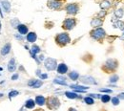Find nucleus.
Segmentation results:
<instances>
[{"label":"nucleus","instance_id":"f257e3e1","mask_svg":"<svg viewBox=\"0 0 124 111\" xmlns=\"http://www.w3.org/2000/svg\"><path fill=\"white\" fill-rule=\"evenodd\" d=\"M119 66V61L116 59H108L101 65V70L106 74H115Z\"/></svg>","mask_w":124,"mask_h":111},{"label":"nucleus","instance_id":"f03ea898","mask_svg":"<svg viewBox=\"0 0 124 111\" xmlns=\"http://www.w3.org/2000/svg\"><path fill=\"white\" fill-rule=\"evenodd\" d=\"M106 31L102 28V27H99V28H94L93 29L91 32H90V36L96 40L97 42L99 43H103L104 41V38L106 37Z\"/></svg>","mask_w":124,"mask_h":111},{"label":"nucleus","instance_id":"7ed1b4c3","mask_svg":"<svg viewBox=\"0 0 124 111\" xmlns=\"http://www.w3.org/2000/svg\"><path fill=\"white\" fill-rule=\"evenodd\" d=\"M54 41H55V43L59 47H64V46L68 45L71 42V37H70V35H69L68 33L66 32L60 33V34H58L55 35Z\"/></svg>","mask_w":124,"mask_h":111},{"label":"nucleus","instance_id":"20e7f679","mask_svg":"<svg viewBox=\"0 0 124 111\" xmlns=\"http://www.w3.org/2000/svg\"><path fill=\"white\" fill-rule=\"evenodd\" d=\"M46 104L47 107L51 110H56L60 107V101L57 97L55 96H51V97H48L46 101Z\"/></svg>","mask_w":124,"mask_h":111},{"label":"nucleus","instance_id":"39448f33","mask_svg":"<svg viewBox=\"0 0 124 111\" xmlns=\"http://www.w3.org/2000/svg\"><path fill=\"white\" fill-rule=\"evenodd\" d=\"M64 10L66 11L67 15L69 16H76L79 13V10H80V6H79V3H68L65 5L64 7Z\"/></svg>","mask_w":124,"mask_h":111},{"label":"nucleus","instance_id":"423d86ee","mask_svg":"<svg viewBox=\"0 0 124 111\" xmlns=\"http://www.w3.org/2000/svg\"><path fill=\"white\" fill-rule=\"evenodd\" d=\"M78 24V20L75 17H67L62 22V29L65 31H71L73 30Z\"/></svg>","mask_w":124,"mask_h":111},{"label":"nucleus","instance_id":"0eeeda50","mask_svg":"<svg viewBox=\"0 0 124 111\" xmlns=\"http://www.w3.org/2000/svg\"><path fill=\"white\" fill-rule=\"evenodd\" d=\"M65 4V0H48L47 1V6L51 10L54 11H60L63 9Z\"/></svg>","mask_w":124,"mask_h":111},{"label":"nucleus","instance_id":"6e6552de","mask_svg":"<svg viewBox=\"0 0 124 111\" xmlns=\"http://www.w3.org/2000/svg\"><path fill=\"white\" fill-rule=\"evenodd\" d=\"M57 61H56V60H54V59H53V58H48L45 60V61H44V66H45V68H46L48 71H54V70H55L56 68H57Z\"/></svg>","mask_w":124,"mask_h":111},{"label":"nucleus","instance_id":"1a4fd4ad","mask_svg":"<svg viewBox=\"0 0 124 111\" xmlns=\"http://www.w3.org/2000/svg\"><path fill=\"white\" fill-rule=\"evenodd\" d=\"M80 82L84 83V84H89V85H97V81L96 79H94L92 76H88V75H85V76H81L80 78Z\"/></svg>","mask_w":124,"mask_h":111},{"label":"nucleus","instance_id":"9d476101","mask_svg":"<svg viewBox=\"0 0 124 111\" xmlns=\"http://www.w3.org/2000/svg\"><path fill=\"white\" fill-rule=\"evenodd\" d=\"M104 24V19H101L99 17H93V19L91 20V26L93 27V29L94 28H99Z\"/></svg>","mask_w":124,"mask_h":111},{"label":"nucleus","instance_id":"9b49d317","mask_svg":"<svg viewBox=\"0 0 124 111\" xmlns=\"http://www.w3.org/2000/svg\"><path fill=\"white\" fill-rule=\"evenodd\" d=\"M99 7L101 10H104V11H107L109 9H111L113 7V4L111 1L109 0H100L99 1Z\"/></svg>","mask_w":124,"mask_h":111},{"label":"nucleus","instance_id":"f8f14e48","mask_svg":"<svg viewBox=\"0 0 124 111\" xmlns=\"http://www.w3.org/2000/svg\"><path fill=\"white\" fill-rule=\"evenodd\" d=\"M68 70H69V68H68V66H67V64L66 63H60L57 65V68H56V71H57V73L58 74H60V75H64V74H66L67 72H68Z\"/></svg>","mask_w":124,"mask_h":111},{"label":"nucleus","instance_id":"ddd939ff","mask_svg":"<svg viewBox=\"0 0 124 111\" xmlns=\"http://www.w3.org/2000/svg\"><path fill=\"white\" fill-rule=\"evenodd\" d=\"M26 39H27V41L30 42V43H34V42L36 41V39H37V34H36V33H34V32L28 33V34L26 35Z\"/></svg>","mask_w":124,"mask_h":111},{"label":"nucleus","instance_id":"4468645a","mask_svg":"<svg viewBox=\"0 0 124 111\" xmlns=\"http://www.w3.org/2000/svg\"><path fill=\"white\" fill-rule=\"evenodd\" d=\"M16 29L18 30V33H19L20 34H22V35H24V34H28V33H29L28 26H26V25H24V24H19L18 27H17Z\"/></svg>","mask_w":124,"mask_h":111},{"label":"nucleus","instance_id":"2eb2a0df","mask_svg":"<svg viewBox=\"0 0 124 111\" xmlns=\"http://www.w3.org/2000/svg\"><path fill=\"white\" fill-rule=\"evenodd\" d=\"M35 103L36 104H38V105H40V106H42V105H44V104H46V101L47 99L44 97V96H41V95H38L35 97Z\"/></svg>","mask_w":124,"mask_h":111},{"label":"nucleus","instance_id":"dca6fc26","mask_svg":"<svg viewBox=\"0 0 124 111\" xmlns=\"http://www.w3.org/2000/svg\"><path fill=\"white\" fill-rule=\"evenodd\" d=\"M124 16V9L123 8H116L114 12V16L116 18V19H120L122 18V16Z\"/></svg>","mask_w":124,"mask_h":111},{"label":"nucleus","instance_id":"f3484780","mask_svg":"<svg viewBox=\"0 0 124 111\" xmlns=\"http://www.w3.org/2000/svg\"><path fill=\"white\" fill-rule=\"evenodd\" d=\"M54 83L55 84H59V85H63V86H67L68 83L66 81V79L64 77H56L54 79Z\"/></svg>","mask_w":124,"mask_h":111},{"label":"nucleus","instance_id":"a211bd4d","mask_svg":"<svg viewBox=\"0 0 124 111\" xmlns=\"http://www.w3.org/2000/svg\"><path fill=\"white\" fill-rule=\"evenodd\" d=\"M35 104H36L35 103V101H33L31 99H29V100L26 101V102L24 104V107L25 108H28V109H32V108H34Z\"/></svg>","mask_w":124,"mask_h":111},{"label":"nucleus","instance_id":"6ab92c4d","mask_svg":"<svg viewBox=\"0 0 124 111\" xmlns=\"http://www.w3.org/2000/svg\"><path fill=\"white\" fill-rule=\"evenodd\" d=\"M11 48H12V45H11V43H7V44H5L3 48L1 49V55L2 56H6V55H8L9 53H10V51H11Z\"/></svg>","mask_w":124,"mask_h":111},{"label":"nucleus","instance_id":"aec40b11","mask_svg":"<svg viewBox=\"0 0 124 111\" xmlns=\"http://www.w3.org/2000/svg\"><path fill=\"white\" fill-rule=\"evenodd\" d=\"M113 26H114L115 28H116V29H119L120 31H124V21L123 20H120V19L116 20L115 23H113Z\"/></svg>","mask_w":124,"mask_h":111},{"label":"nucleus","instance_id":"412c9836","mask_svg":"<svg viewBox=\"0 0 124 111\" xmlns=\"http://www.w3.org/2000/svg\"><path fill=\"white\" fill-rule=\"evenodd\" d=\"M1 5L3 7V9L5 10L6 13H10L11 11V3L8 0H2L1 1Z\"/></svg>","mask_w":124,"mask_h":111},{"label":"nucleus","instance_id":"4be33fe9","mask_svg":"<svg viewBox=\"0 0 124 111\" xmlns=\"http://www.w3.org/2000/svg\"><path fill=\"white\" fill-rule=\"evenodd\" d=\"M16 69V60L13 58L10 61H9V63H8V70L10 71V72H15Z\"/></svg>","mask_w":124,"mask_h":111},{"label":"nucleus","instance_id":"5701e85b","mask_svg":"<svg viewBox=\"0 0 124 111\" xmlns=\"http://www.w3.org/2000/svg\"><path fill=\"white\" fill-rule=\"evenodd\" d=\"M68 76H69V78L72 79V80H78L79 78H80V76H79V74H78L77 71H72V72H70L69 74H68Z\"/></svg>","mask_w":124,"mask_h":111},{"label":"nucleus","instance_id":"b1692460","mask_svg":"<svg viewBox=\"0 0 124 111\" xmlns=\"http://www.w3.org/2000/svg\"><path fill=\"white\" fill-rule=\"evenodd\" d=\"M65 96H66L68 99H71V100H76V99L79 98V96H78L76 92H70V91L65 92Z\"/></svg>","mask_w":124,"mask_h":111},{"label":"nucleus","instance_id":"393cba45","mask_svg":"<svg viewBox=\"0 0 124 111\" xmlns=\"http://www.w3.org/2000/svg\"><path fill=\"white\" fill-rule=\"evenodd\" d=\"M70 87L73 88L74 90H84V91H86L89 88L88 86H83V85H78V84H71Z\"/></svg>","mask_w":124,"mask_h":111},{"label":"nucleus","instance_id":"a878e982","mask_svg":"<svg viewBox=\"0 0 124 111\" xmlns=\"http://www.w3.org/2000/svg\"><path fill=\"white\" fill-rule=\"evenodd\" d=\"M118 80H119V77H118V75H116V74H113V75L110 77V79H109V82H110V83H112V84H114V83L117 82Z\"/></svg>","mask_w":124,"mask_h":111},{"label":"nucleus","instance_id":"bb28decb","mask_svg":"<svg viewBox=\"0 0 124 111\" xmlns=\"http://www.w3.org/2000/svg\"><path fill=\"white\" fill-rule=\"evenodd\" d=\"M40 51H41L40 47L38 45H35V44H33L31 48V54H33V55H36V54L40 53Z\"/></svg>","mask_w":124,"mask_h":111},{"label":"nucleus","instance_id":"cd10ccee","mask_svg":"<svg viewBox=\"0 0 124 111\" xmlns=\"http://www.w3.org/2000/svg\"><path fill=\"white\" fill-rule=\"evenodd\" d=\"M111 97L108 95V94H103V95H101L100 97V101L103 102V103H107L109 102H111Z\"/></svg>","mask_w":124,"mask_h":111},{"label":"nucleus","instance_id":"c85d7f7f","mask_svg":"<svg viewBox=\"0 0 124 111\" xmlns=\"http://www.w3.org/2000/svg\"><path fill=\"white\" fill-rule=\"evenodd\" d=\"M84 102H85V103L88 104V105H93V103H94L93 99L92 98V97H90V96L85 97V98H84Z\"/></svg>","mask_w":124,"mask_h":111},{"label":"nucleus","instance_id":"c756f323","mask_svg":"<svg viewBox=\"0 0 124 111\" xmlns=\"http://www.w3.org/2000/svg\"><path fill=\"white\" fill-rule=\"evenodd\" d=\"M111 102H112L113 105H115V106H116V105H118V104L120 103V100L118 99L117 96H116V97H113V98L111 99Z\"/></svg>","mask_w":124,"mask_h":111},{"label":"nucleus","instance_id":"7c9ffc66","mask_svg":"<svg viewBox=\"0 0 124 111\" xmlns=\"http://www.w3.org/2000/svg\"><path fill=\"white\" fill-rule=\"evenodd\" d=\"M108 15V12L107 11H104V10H101L97 15H96V16L97 17H99V18H101V19H104L105 18V16Z\"/></svg>","mask_w":124,"mask_h":111},{"label":"nucleus","instance_id":"2f4dec72","mask_svg":"<svg viewBox=\"0 0 124 111\" xmlns=\"http://www.w3.org/2000/svg\"><path fill=\"white\" fill-rule=\"evenodd\" d=\"M43 85V81H42V79H36V81H35V83L33 84V86H32V88H39V87H41Z\"/></svg>","mask_w":124,"mask_h":111},{"label":"nucleus","instance_id":"473e14b6","mask_svg":"<svg viewBox=\"0 0 124 111\" xmlns=\"http://www.w3.org/2000/svg\"><path fill=\"white\" fill-rule=\"evenodd\" d=\"M19 95V92L18 91H16V90H13V91H11L10 93H9V98L10 99H12V98H14V97H16V96Z\"/></svg>","mask_w":124,"mask_h":111},{"label":"nucleus","instance_id":"72a5a7b5","mask_svg":"<svg viewBox=\"0 0 124 111\" xmlns=\"http://www.w3.org/2000/svg\"><path fill=\"white\" fill-rule=\"evenodd\" d=\"M99 91L102 92V93H107V94L113 93V90L112 89H107V88H101V89H99Z\"/></svg>","mask_w":124,"mask_h":111},{"label":"nucleus","instance_id":"f704fd0d","mask_svg":"<svg viewBox=\"0 0 124 111\" xmlns=\"http://www.w3.org/2000/svg\"><path fill=\"white\" fill-rule=\"evenodd\" d=\"M12 25H13L15 28H17V27H18V25H19V21H18V19L15 18V19H14V21H12Z\"/></svg>","mask_w":124,"mask_h":111},{"label":"nucleus","instance_id":"c9c22d12","mask_svg":"<svg viewBox=\"0 0 124 111\" xmlns=\"http://www.w3.org/2000/svg\"><path fill=\"white\" fill-rule=\"evenodd\" d=\"M35 81H36V79H30L29 81H28V86H30V87H32L33 86V84L35 83Z\"/></svg>","mask_w":124,"mask_h":111},{"label":"nucleus","instance_id":"e433bc0d","mask_svg":"<svg viewBox=\"0 0 124 111\" xmlns=\"http://www.w3.org/2000/svg\"><path fill=\"white\" fill-rule=\"evenodd\" d=\"M88 96L94 98V99H100V97H101V95H99V94H89Z\"/></svg>","mask_w":124,"mask_h":111},{"label":"nucleus","instance_id":"4c0bfd02","mask_svg":"<svg viewBox=\"0 0 124 111\" xmlns=\"http://www.w3.org/2000/svg\"><path fill=\"white\" fill-rule=\"evenodd\" d=\"M39 78H40V79H46L48 78V75L47 74H41L39 76Z\"/></svg>","mask_w":124,"mask_h":111},{"label":"nucleus","instance_id":"58836bf2","mask_svg":"<svg viewBox=\"0 0 124 111\" xmlns=\"http://www.w3.org/2000/svg\"><path fill=\"white\" fill-rule=\"evenodd\" d=\"M117 97H118V99H119V100H124V92H123V93L118 94V95H117Z\"/></svg>","mask_w":124,"mask_h":111},{"label":"nucleus","instance_id":"ea45409f","mask_svg":"<svg viewBox=\"0 0 124 111\" xmlns=\"http://www.w3.org/2000/svg\"><path fill=\"white\" fill-rule=\"evenodd\" d=\"M18 79V74H15L13 77H12V79L13 80H16V79Z\"/></svg>","mask_w":124,"mask_h":111},{"label":"nucleus","instance_id":"a19ab883","mask_svg":"<svg viewBox=\"0 0 124 111\" xmlns=\"http://www.w3.org/2000/svg\"><path fill=\"white\" fill-rule=\"evenodd\" d=\"M41 74H42V73H41V70H40V69H37V70H36V75L39 77Z\"/></svg>","mask_w":124,"mask_h":111},{"label":"nucleus","instance_id":"79ce46f5","mask_svg":"<svg viewBox=\"0 0 124 111\" xmlns=\"http://www.w3.org/2000/svg\"><path fill=\"white\" fill-rule=\"evenodd\" d=\"M119 39H120V40H123L124 41V33L120 35V36H119Z\"/></svg>","mask_w":124,"mask_h":111},{"label":"nucleus","instance_id":"37998d69","mask_svg":"<svg viewBox=\"0 0 124 111\" xmlns=\"http://www.w3.org/2000/svg\"><path fill=\"white\" fill-rule=\"evenodd\" d=\"M68 111H78L76 108H74V107H70L69 109H68Z\"/></svg>","mask_w":124,"mask_h":111},{"label":"nucleus","instance_id":"c03bdc74","mask_svg":"<svg viewBox=\"0 0 124 111\" xmlns=\"http://www.w3.org/2000/svg\"><path fill=\"white\" fill-rule=\"evenodd\" d=\"M39 60H44V56H43V55H40V56H39Z\"/></svg>","mask_w":124,"mask_h":111},{"label":"nucleus","instance_id":"a18cd8bd","mask_svg":"<svg viewBox=\"0 0 124 111\" xmlns=\"http://www.w3.org/2000/svg\"><path fill=\"white\" fill-rule=\"evenodd\" d=\"M34 111H44L43 109H36V110H34Z\"/></svg>","mask_w":124,"mask_h":111},{"label":"nucleus","instance_id":"49530a36","mask_svg":"<svg viewBox=\"0 0 124 111\" xmlns=\"http://www.w3.org/2000/svg\"><path fill=\"white\" fill-rule=\"evenodd\" d=\"M19 111H25V109H24V108H21V109H20Z\"/></svg>","mask_w":124,"mask_h":111},{"label":"nucleus","instance_id":"de8ad7c7","mask_svg":"<svg viewBox=\"0 0 124 111\" xmlns=\"http://www.w3.org/2000/svg\"><path fill=\"white\" fill-rule=\"evenodd\" d=\"M2 96H4V94H0V97H2Z\"/></svg>","mask_w":124,"mask_h":111},{"label":"nucleus","instance_id":"09e8293b","mask_svg":"<svg viewBox=\"0 0 124 111\" xmlns=\"http://www.w3.org/2000/svg\"><path fill=\"white\" fill-rule=\"evenodd\" d=\"M1 27H2V26H1V22H0V30H1Z\"/></svg>","mask_w":124,"mask_h":111},{"label":"nucleus","instance_id":"8fccbe9b","mask_svg":"<svg viewBox=\"0 0 124 111\" xmlns=\"http://www.w3.org/2000/svg\"><path fill=\"white\" fill-rule=\"evenodd\" d=\"M2 70H3V69H2V68H1V67H0V71H2Z\"/></svg>","mask_w":124,"mask_h":111}]
</instances>
